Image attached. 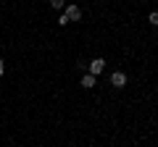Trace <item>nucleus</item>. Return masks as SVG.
Instances as JSON below:
<instances>
[{
  "mask_svg": "<svg viewBox=\"0 0 158 147\" xmlns=\"http://www.w3.org/2000/svg\"><path fill=\"white\" fill-rule=\"evenodd\" d=\"M63 16H66L69 21H79V18H82V8H79V6H66Z\"/></svg>",
  "mask_w": 158,
  "mask_h": 147,
  "instance_id": "obj_3",
  "label": "nucleus"
},
{
  "mask_svg": "<svg viewBox=\"0 0 158 147\" xmlns=\"http://www.w3.org/2000/svg\"><path fill=\"white\" fill-rule=\"evenodd\" d=\"M95 81H98V76H92V74H85V76H82V87H85V89H92Z\"/></svg>",
  "mask_w": 158,
  "mask_h": 147,
  "instance_id": "obj_4",
  "label": "nucleus"
},
{
  "mask_svg": "<svg viewBox=\"0 0 158 147\" xmlns=\"http://www.w3.org/2000/svg\"><path fill=\"white\" fill-rule=\"evenodd\" d=\"M148 21H150V24H153V26H158V11H153V13H150V16H148Z\"/></svg>",
  "mask_w": 158,
  "mask_h": 147,
  "instance_id": "obj_5",
  "label": "nucleus"
},
{
  "mask_svg": "<svg viewBox=\"0 0 158 147\" xmlns=\"http://www.w3.org/2000/svg\"><path fill=\"white\" fill-rule=\"evenodd\" d=\"M103 71H106V61H103V58H95V61H90V71H87V74H92V76H100Z\"/></svg>",
  "mask_w": 158,
  "mask_h": 147,
  "instance_id": "obj_1",
  "label": "nucleus"
},
{
  "mask_svg": "<svg viewBox=\"0 0 158 147\" xmlns=\"http://www.w3.org/2000/svg\"><path fill=\"white\" fill-rule=\"evenodd\" d=\"M50 6L53 8H63V6H66V0H50Z\"/></svg>",
  "mask_w": 158,
  "mask_h": 147,
  "instance_id": "obj_6",
  "label": "nucleus"
},
{
  "mask_svg": "<svg viewBox=\"0 0 158 147\" xmlns=\"http://www.w3.org/2000/svg\"><path fill=\"white\" fill-rule=\"evenodd\" d=\"M3 74H6V61L0 58V76H3Z\"/></svg>",
  "mask_w": 158,
  "mask_h": 147,
  "instance_id": "obj_7",
  "label": "nucleus"
},
{
  "mask_svg": "<svg viewBox=\"0 0 158 147\" xmlns=\"http://www.w3.org/2000/svg\"><path fill=\"white\" fill-rule=\"evenodd\" d=\"M111 84L116 87V89L127 87V74H124V71H113V74H111Z\"/></svg>",
  "mask_w": 158,
  "mask_h": 147,
  "instance_id": "obj_2",
  "label": "nucleus"
}]
</instances>
